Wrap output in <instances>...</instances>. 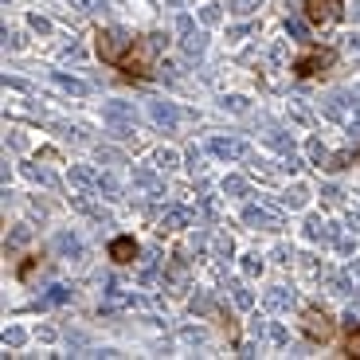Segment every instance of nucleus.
<instances>
[{
	"label": "nucleus",
	"instance_id": "4",
	"mask_svg": "<svg viewBox=\"0 0 360 360\" xmlns=\"http://www.w3.org/2000/svg\"><path fill=\"white\" fill-rule=\"evenodd\" d=\"M302 329H306V337H314V341H329V337H333V321H329V314H321V309H306V314H302Z\"/></svg>",
	"mask_w": 360,
	"mask_h": 360
},
{
	"label": "nucleus",
	"instance_id": "7",
	"mask_svg": "<svg viewBox=\"0 0 360 360\" xmlns=\"http://www.w3.org/2000/svg\"><path fill=\"white\" fill-rule=\"evenodd\" d=\"M349 161H360V153H352V157H337V165H349Z\"/></svg>",
	"mask_w": 360,
	"mask_h": 360
},
{
	"label": "nucleus",
	"instance_id": "6",
	"mask_svg": "<svg viewBox=\"0 0 360 360\" xmlns=\"http://www.w3.org/2000/svg\"><path fill=\"white\" fill-rule=\"evenodd\" d=\"M345 356H360V321H345Z\"/></svg>",
	"mask_w": 360,
	"mask_h": 360
},
{
	"label": "nucleus",
	"instance_id": "5",
	"mask_svg": "<svg viewBox=\"0 0 360 360\" xmlns=\"http://www.w3.org/2000/svg\"><path fill=\"white\" fill-rule=\"evenodd\" d=\"M106 255L114 262H134L137 259V239H134V235H117V239H110Z\"/></svg>",
	"mask_w": 360,
	"mask_h": 360
},
{
	"label": "nucleus",
	"instance_id": "2",
	"mask_svg": "<svg viewBox=\"0 0 360 360\" xmlns=\"http://www.w3.org/2000/svg\"><path fill=\"white\" fill-rule=\"evenodd\" d=\"M333 63H337L333 47H309V51H302L294 59V75L297 79H314V75H325Z\"/></svg>",
	"mask_w": 360,
	"mask_h": 360
},
{
	"label": "nucleus",
	"instance_id": "3",
	"mask_svg": "<svg viewBox=\"0 0 360 360\" xmlns=\"http://www.w3.org/2000/svg\"><path fill=\"white\" fill-rule=\"evenodd\" d=\"M302 12H306V20L314 27H329L345 16V0H306Z\"/></svg>",
	"mask_w": 360,
	"mask_h": 360
},
{
	"label": "nucleus",
	"instance_id": "1",
	"mask_svg": "<svg viewBox=\"0 0 360 360\" xmlns=\"http://www.w3.org/2000/svg\"><path fill=\"white\" fill-rule=\"evenodd\" d=\"M94 47H98L102 63H110L114 71L129 75V79H153V67H149V59L141 55V44H137V39L122 36V32H98Z\"/></svg>",
	"mask_w": 360,
	"mask_h": 360
}]
</instances>
